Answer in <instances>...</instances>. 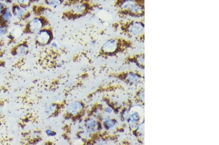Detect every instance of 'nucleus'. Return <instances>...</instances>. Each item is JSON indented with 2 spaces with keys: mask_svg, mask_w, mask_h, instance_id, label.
Instances as JSON below:
<instances>
[{
  "mask_svg": "<svg viewBox=\"0 0 219 145\" xmlns=\"http://www.w3.org/2000/svg\"><path fill=\"white\" fill-rule=\"evenodd\" d=\"M63 6L67 9L62 12L61 18L71 21L80 19L101 8L99 3L91 0H65Z\"/></svg>",
  "mask_w": 219,
  "mask_h": 145,
  "instance_id": "nucleus-1",
  "label": "nucleus"
},
{
  "mask_svg": "<svg viewBox=\"0 0 219 145\" xmlns=\"http://www.w3.org/2000/svg\"><path fill=\"white\" fill-rule=\"evenodd\" d=\"M112 28L115 31L129 38H135L140 42L144 41L145 20L131 19L120 21L113 23Z\"/></svg>",
  "mask_w": 219,
  "mask_h": 145,
  "instance_id": "nucleus-2",
  "label": "nucleus"
},
{
  "mask_svg": "<svg viewBox=\"0 0 219 145\" xmlns=\"http://www.w3.org/2000/svg\"><path fill=\"white\" fill-rule=\"evenodd\" d=\"M131 40L122 37H113L108 39L103 43L98 50V58H107L122 53L133 47Z\"/></svg>",
  "mask_w": 219,
  "mask_h": 145,
  "instance_id": "nucleus-3",
  "label": "nucleus"
},
{
  "mask_svg": "<svg viewBox=\"0 0 219 145\" xmlns=\"http://www.w3.org/2000/svg\"><path fill=\"white\" fill-rule=\"evenodd\" d=\"M88 108L85 101L77 100L68 102L63 112V118L65 120L73 123L81 122L86 117Z\"/></svg>",
  "mask_w": 219,
  "mask_h": 145,
  "instance_id": "nucleus-4",
  "label": "nucleus"
},
{
  "mask_svg": "<svg viewBox=\"0 0 219 145\" xmlns=\"http://www.w3.org/2000/svg\"><path fill=\"white\" fill-rule=\"evenodd\" d=\"M50 26V22L48 18L41 16H35L27 22L24 26V31L27 33L35 35L41 29Z\"/></svg>",
  "mask_w": 219,
  "mask_h": 145,
  "instance_id": "nucleus-5",
  "label": "nucleus"
},
{
  "mask_svg": "<svg viewBox=\"0 0 219 145\" xmlns=\"http://www.w3.org/2000/svg\"><path fill=\"white\" fill-rule=\"evenodd\" d=\"M103 118L86 116L82 121L83 129L89 133H94L102 130Z\"/></svg>",
  "mask_w": 219,
  "mask_h": 145,
  "instance_id": "nucleus-6",
  "label": "nucleus"
},
{
  "mask_svg": "<svg viewBox=\"0 0 219 145\" xmlns=\"http://www.w3.org/2000/svg\"><path fill=\"white\" fill-rule=\"evenodd\" d=\"M35 42L37 45L41 46L51 44L54 39L53 31L51 26L41 29L35 34Z\"/></svg>",
  "mask_w": 219,
  "mask_h": 145,
  "instance_id": "nucleus-7",
  "label": "nucleus"
},
{
  "mask_svg": "<svg viewBox=\"0 0 219 145\" xmlns=\"http://www.w3.org/2000/svg\"><path fill=\"white\" fill-rule=\"evenodd\" d=\"M68 103L67 100L64 99L60 102L48 104L44 108V113L49 117H57L63 113Z\"/></svg>",
  "mask_w": 219,
  "mask_h": 145,
  "instance_id": "nucleus-8",
  "label": "nucleus"
},
{
  "mask_svg": "<svg viewBox=\"0 0 219 145\" xmlns=\"http://www.w3.org/2000/svg\"><path fill=\"white\" fill-rule=\"evenodd\" d=\"M141 3H145V0H115L113 6L117 10V14L120 15Z\"/></svg>",
  "mask_w": 219,
  "mask_h": 145,
  "instance_id": "nucleus-9",
  "label": "nucleus"
},
{
  "mask_svg": "<svg viewBox=\"0 0 219 145\" xmlns=\"http://www.w3.org/2000/svg\"><path fill=\"white\" fill-rule=\"evenodd\" d=\"M119 16L122 18L131 17L134 18H143L145 17V3L136 4L131 9Z\"/></svg>",
  "mask_w": 219,
  "mask_h": 145,
  "instance_id": "nucleus-10",
  "label": "nucleus"
},
{
  "mask_svg": "<svg viewBox=\"0 0 219 145\" xmlns=\"http://www.w3.org/2000/svg\"><path fill=\"white\" fill-rule=\"evenodd\" d=\"M11 10L13 17L18 20H26L30 17L31 13L27 10V8L20 6L17 3L12 6Z\"/></svg>",
  "mask_w": 219,
  "mask_h": 145,
  "instance_id": "nucleus-11",
  "label": "nucleus"
},
{
  "mask_svg": "<svg viewBox=\"0 0 219 145\" xmlns=\"http://www.w3.org/2000/svg\"><path fill=\"white\" fill-rule=\"evenodd\" d=\"M32 11L36 16H41L47 18L51 15L52 13L51 8L46 6H44V5L34 6L32 8Z\"/></svg>",
  "mask_w": 219,
  "mask_h": 145,
  "instance_id": "nucleus-12",
  "label": "nucleus"
},
{
  "mask_svg": "<svg viewBox=\"0 0 219 145\" xmlns=\"http://www.w3.org/2000/svg\"><path fill=\"white\" fill-rule=\"evenodd\" d=\"M13 18L11 8L6 6L0 16V24H5L8 25Z\"/></svg>",
  "mask_w": 219,
  "mask_h": 145,
  "instance_id": "nucleus-13",
  "label": "nucleus"
},
{
  "mask_svg": "<svg viewBox=\"0 0 219 145\" xmlns=\"http://www.w3.org/2000/svg\"><path fill=\"white\" fill-rule=\"evenodd\" d=\"M116 124V121L115 119L110 117H103L102 120V126L103 128H104L105 130H110L111 128H113Z\"/></svg>",
  "mask_w": 219,
  "mask_h": 145,
  "instance_id": "nucleus-14",
  "label": "nucleus"
},
{
  "mask_svg": "<svg viewBox=\"0 0 219 145\" xmlns=\"http://www.w3.org/2000/svg\"><path fill=\"white\" fill-rule=\"evenodd\" d=\"M65 0H44V3L46 6L53 8H57L63 6Z\"/></svg>",
  "mask_w": 219,
  "mask_h": 145,
  "instance_id": "nucleus-15",
  "label": "nucleus"
},
{
  "mask_svg": "<svg viewBox=\"0 0 219 145\" xmlns=\"http://www.w3.org/2000/svg\"><path fill=\"white\" fill-rule=\"evenodd\" d=\"M29 51L28 47L27 44H21L17 46L16 48L15 53L17 55H26Z\"/></svg>",
  "mask_w": 219,
  "mask_h": 145,
  "instance_id": "nucleus-16",
  "label": "nucleus"
},
{
  "mask_svg": "<svg viewBox=\"0 0 219 145\" xmlns=\"http://www.w3.org/2000/svg\"><path fill=\"white\" fill-rule=\"evenodd\" d=\"M138 119H139V116L137 113H135L131 115L128 118V122L130 127L133 128L135 127L137 121L138 120Z\"/></svg>",
  "mask_w": 219,
  "mask_h": 145,
  "instance_id": "nucleus-17",
  "label": "nucleus"
},
{
  "mask_svg": "<svg viewBox=\"0 0 219 145\" xmlns=\"http://www.w3.org/2000/svg\"><path fill=\"white\" fill-rule=\"evenodd\" d=\"M16 1L18 5L27 8L29 6H30L32 3L38 2L39 0H16Z\"/></svg>",
  "mask_w": 219,
  "mask_h": 145,
  "instance_id": "nucleus-18",
  "label": "nucleus"
},
{
  "mask_svg": "<svg viewBox=\"0 0 219 145\" xmlns=\"http://www.w3.org/2000/svg\"><path fill=\"white\" fill-rule=\"evenodd\" d=\"M8 31V26L5 24H0V37L6 35Z\"/></svg>",
  "mask_w": 219,
  "mask_h": 145,
  "instance_id": "nucleus-19",
  "label": "nucleus"
},
{
  "mask_svg": "<svg viewBox=\"0 0 219 145\" xmlns=\"http://www.w3.org/2000/svg\"><path fill=\"white\" fill-rule=\"evenodd\" d=\"M7 6H8L5 2H0V16L3 12L5 8H6Z\"/></svg>",
  "mask_w": 219,
  "mask_h": 145,
  "instance_id": "nucleus-20",
  "label": "nucleus"
},
{
  "mask_svg": "<svg viewBox=\"0 0 219 145\" xmlns=\"http://www.w3.org/2000/svg\"><path fill=\"white\" fill-rule=\"evenodd\" d=\"M46 133L48 136H54L56 135V132L51 130H47L46 131Z\"/></svg>",
  "mask_w": 219,
  "mask_h": 145,
  "instance_id": "nucleus-21",
  "label": "nucleus"
},
{
  "mask_svg": "<svg viewBox=\"0 0 219 145\" xmlns=\"http://www.w3.org/2000/svg\"><path fill=\"white\" fill-rule=\"evenodd\" d=\"M2 49H3V46L1 44H0V52L2 51Z\"/></svg>",
  "mask_w": 219,
  "mask_h": 145,
  "instance_id": "nucleus-22",
  "label": "nucleus"
},
{
  "mask_svg": "<svg viewBox=\"0 0 219 145\" xmlns=\"http://www.w3.org/2000/svg\"><path fill=\"white\" fill-rule=\"evenodd\" d=\"M6 0H0V2H5Z\"/></svg>",
  "mask_w": 219,
  "mask_h": 145,
  "instance_id": "nucleus-23",
  "label": "nucleus"
},
{
  "mask_svg": "<svg viewBox=\"0 0 219 145\" xmlns=\"http://www.w3.org/2000/svg\"><path fill=\"white\" fill-rule=\"evenodd\" d=\"M0 112H1V109H0Z\"/></svg>",
  "mask_w": 219,
  "mask_h": 145,
  "instance_id": "nucleus-24",
  "label": "nucleus"
},
{
  "mask_svg": "<svg viewBox=\"0 0 219 145\" xmlns=\"http://www.w3.org/2000/svg\"><path fill=\"white\" fill-rule=\"evenodd\" d=\"M92 1H94V0H92Z\"/></svg>",
  "mask_w": 219,
  "mask_h": 145,
  "instance_id": "nucleus-25",
  "label": "nucleus"
}]
</instances>
